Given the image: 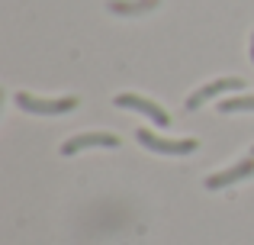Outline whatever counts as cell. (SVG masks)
<instances>
[{"label":"cell","mask_w":254,"mask_h":245,"mask_svg":"<svg viewBox=\"0 0 254 245\" xmlns=\"http://www.w3.org/2000/svg\"><path fill=\"white\" fill-rule=\"evenodd\" d=\"M87 149H119V136L113 132H81L62 142V155H77Z\"/></svg>","instance_id":"obj_4"},{"label":"cell","mask_w":254,"mask_h":245,"mask_svg":"<svg viewBox=\"0 0 254 245\" xmlns=\"http://www.w3.org/2000/svg\"><path fill=\"white\" fill-rule=\"evenodd\" d=\"M135 139L155 155H190V152L199 149L196 139H164V136H155L151 129H138Z\"/></svg>","instance_id":"obj_2"},{"label":"cell","mask_w":254,"mask_h":245,"mask_svg":"<svg viewBox=\"0 0 254 245\" xmlns=\"http://www.w3.org/2000/svg\"><path fill=\"white\" fill-rule=\"evenodd\" d=\"M251 174H254V155H251V158H242V162H235L232 168H225V171L209 174V177H206V190H222V187H229V184L248 181Z\"/></svg>","instance_id":"obj_6"},{"label":"cell","mask_w":254,"mask_h":245,"mask_svg":"<svg viewBox=\"0 0 254 245\" xmlns=\"http://www.w3.org/2000/svg\"><path fill=\"white\" fill-rule=\"evenodd\" d=\"M248 55H251V65H254V36H251V52H248Z\"/></svg>","instance_id":"obj_9"},{"label":"cell","mask_w":254,"mask_h":245,"mask_svg":"<svg viewBox=\"0 0 254 245\" xmlns=\"http://www.w3.org/2000/svg\"><path fill=\"white\" fill-rule=\"evenodd\" d=\"M16 107L26 110V113H36V116H62V113H71L77 107V97H36V94H26L19 90L16 97Z\"/></svg>","instance_id":"obj_1"},{"label":"cell","mask_w":254,"mask_h":245,"mask_svg":"<svg viewBox=\"0 0 254 245\" xmlns=\"http://www.w3.org/2000/svg\"><path fill=\"white\" fill-rule=\"evenodd\" d=\"M245 110H251V113H254V94L229 97V100L219 103V113H245Z\"/></svg>","instance_id":"obj_8"},{"label":"cell","mask_w":254,"mask_h":245,"mask_svg":"<svg viewBox=\"0 0 254 245\" xmlns=\"http://www.w3.org/2000/svg\"><path fill=\"white\" fill-rule=\"evenodd\" d=\"M116 107H123V110H135V113H142V116H148L155 126H171V113L161 107V103H155V100H148V97H142V94H116Z\"/></svg>","instance_id":"obj_3"},{"label":"cell","mask_w":254,"mask_h":245,"mask_svg":"<svg viewBox=\"0 0 254 245\" xmlns=\"http://www.w3.org/2000/svg\"><path fill=\"white\" fill-rule=\"evenodd\" d=\"M251 155H254V149H251Z\"/></svg>","instance_id":"obj_10"},{"label":"cell","mask_w":254,"mask_h":245,"mask_svg":"<svg viewBox=\"0 0 254 245\" xmlns=\"http://www.w3.org/2000/svg\"><path fill=\"white\" fill-rule=\"evenodd\" d=\"M161 0H110V13L116 16H142V13L155 10Z\"/></svg>","instance_id":"obj_7"},{"label":"cell","mask_w":254,"mask_h":245,"mask_svg":"<svg viewBox=\"0 0 254 245\" xmlns=\"http://www.w3.org/2000/svg\"><path fill=\"white\" fill-rule=\"evenodd\" d=\"M242 87H245L242 78H216V81H209V84H203V87L193 90V94L187 97L184 107H187V110H199L206 100H212V97L225 94V90H242Z\"/></svg>","instance_id":"obj_5"}]
</instances>
